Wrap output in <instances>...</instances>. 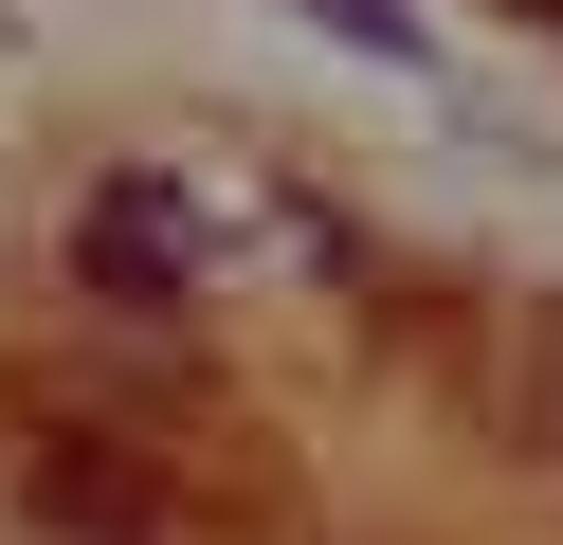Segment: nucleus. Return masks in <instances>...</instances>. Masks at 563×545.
I'll return each mask as SVG.
<instances>
[{"label":"nucleus","mask_w":563,"mask_h":545,"mask_svg":"<svg viewBox=\"0 0 563 545\" xmlns=\"http://www.w3.org/2000/svg\"><path fill=\"white\" fill-rule=\"evenodd\" d=\"M74 273L110 291V309H183V291H219V200H200V182H164V164L91 182V218H74Z\"/></svg>","instance_id":"obj_1"},{"label":"nucleus","mask_w":563,"mask_h":545,"mask_svg":"<svg viewBox=\"0 0 563 545\" xmlns=\"http://www.w3.org/2000/svg\"><path fill=\"white\" fill-rule=\"evenodd\" d=\"M291 19H328L345 55H418V0H291Z\"/></svg>","instance_id":"obj_2"}]
</instances>
